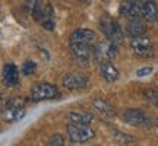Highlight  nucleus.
Masks as SVG:
<instances>
[{
	"mask_svg": "<svg viewBox=\"0 0 158 146\" xmlns=\"http://www.w3.org/2000/svg\"><path fill=\"white\" fill-rule=\"evenodd\" d=\"M25 116V102L19 98H12L2 102V117L7 123L18 121Z\"/></svg>",
	"mask_w": 158,
	"mask_h": 146,
	"instance_id": "f257e3e1",
	"label": "nucleus"
},
{
	"mask_svg": "<svg viewBox=\"0 0 158 146\" xmlns=\"http://www.w3.org/2000/svg\"><path fill=\"white\" fill-rule=\"evenodd\" d=\"M100 28H101V31L104 32V35H106V38L108 39V41H111V43H114V44L120 45L122 43H123V31H122V26L118 25L117 21H114V19H111V18H102L101 22H100Z\"/></svg>",
	"mask_w": 158,
	"mask_h": 146,
	"instance_id": "f03ea898",
	"label": "nucleus"
},
{
	"mask_svg": "<svg viewBox=\"0 0 158 146\" xmlns=\"http://www.w3.org/2000/svg\"><path fill=\"white\" fill-rule=\"evenodd\" d=\"M122 120L129 126L133 127H151V118L145 111L138 110V108H127L122 114Z\"/></svg>",
	"mask_w": 158,
	"mask_h": 146,
	"instance_id": "7ed1b4c3",
	"label": "nucleus"
},
{
	"mask_svg": "<svg viewBox=\"0 0 158 146\" xmlns=\"http://www.w3.org/2000/svg\"><path fill=\"white\" fill-rule=\"evenodd\" d=\"M68 136L70 142H73V143H84V142L91 140L95 136V132L89 127V124L70 123L68 126Z\"/></svg>",
	"mask_w": 158,
	"mask_h": 146,
	"instance_id": "20e7f679",
	"label": "nucleus"
},
{
	"mask_svg": "<svg viewBox=\"0 0 158 146\" xmlns=\"http://www.w3.org/2000/svg\"><path fill=\"white\" fill-rule=\"evenodd\" d=\"M92 53L100 63L108 62L117 56V44L111 41H97L92 47Z\"/></svg>",
	"mask_w": 158,
	"mask_h": 146,
	"instance_id": "39448f33",
	"label": "nucleus"
},
{
	"mask_svg": "<svg viewBox=\"0 0 158 146\" xmlns=\"http://www.w3.org/2000/svg\"><path fill=\"white\" fill-rule=\"evenodd\" d=\"M59 96H60V94H59V89H57L56 85L47 83V82L35 85L32 88V91H31V99L32 101L54 99V98H59Z\"/></svg>",
	"mask_w": 158,
	"mask_h": 146,
	"instance_id": "423d86ee",
	"label": "nucleus"
},
{
	"mask_svg": "<svg viewBox=\"0 0 158 146\" xmlns=\"http://www.w3.org/2000/svg\"><path fill=\"white\" fill-rule=\"evenodd\" d=\"M130 48L133 51V54H136L138 57H148L154 56V47H152V41L149 37L147 35H141V37H135L130 41Z\"/></svg>",
	"mask_w": 158,
	"mask_h": 146,
	"instance_id": "0eeeda50",
	"label": "nucleus"
},
{
	"mask_svg": "<svg viewBox=\"0 0 158 146\" xmlns=\"http://www.w3.org/2000/svg\"><path fill=\"white\" fill-rule=\"evenodd\" d=\"M120 15L129 21L142 18V2L139 0H123L118 7Z\"/></svg>",
	"mask_w": 158,
	"mask_h": 146,
	"instance_id": "6e6552de",
	"label": "nucleus"
},
{
	"mask_svg": "<svg viewBox=\"0 0 158 146\" xmlns=\"http://www.w3.org/2000/svg\"><path fill=\"white\" fill-rule=\"evenodd\" d=\"M86 83H88V79L82 73L70 72V73H66L62 78V85L69 91L84 89L85 86H86Z\"/></svg>",
	"mask_w": 158,
	"mask_h": 146,
	"instance_id": "1a4fd4ad",
	"label": "nucleus"
},
{
	"mask_svg": "<svg viewBox=\"0 0 158 146\" xmlns=\"http://www.w3.org/2000/svg\"><path fill=\"white\" fill-rule=\"evenodd\" d=\"M92 47L91 44H85V43H70L69 44V50L73 54V57L76 60L82 63H86L91 59V56L94 54L92 53Z\"/></svg>",
	"mask_w": 158,
	"mask_h": 146,
	"instance_id": "9d476101",
	"label": "nucleus"
},
{
	"mask_svg": "<svg viewBox=\"0 0 158 146\" xmlns=\"http://www.w3.org/2000/svg\"><path fill=\"white\" fill-rule=\"evenodd\" d=\"M70 43H85L94 45L97 43V34L92 29L79 28L70 34Z\"/></svg>",
	"mask_w": 158,
	"mask_h": 146,
	"instance_id": "9b49d317",
	"label": "nucleus"
},
{
	"mask_svg": "<svg viewBox=\"0 0 158 146\" xmlns=\"http://www.w3.org/2000/svg\"><path fill=\"white\" fill-rule=\"evenodd\" d=\"M142 18L147 22H158V5L155 0L142 2Z\"/></svg>",
	"mask_w": 158,
	"mask_h": 146,
	"instance_id": "f8f14e48",
	"label": "nucleus"
},
{
	"mask_svg": "<svg viewBox=\"0 0 158 146\" xmlns=\"http://www.w3.org/2000/svg\"><path fill=\"white\" fill-rule=\"evenodd\" d=\"M19 82V72H18V69L15 64H5V67H3V83L5 86L7 88H12V86H15L18 85Z\"/></svg>",
	"mask_w": 158,
	"mask_h": 146,
	"instance_id": "ddd939ff",
	"label": "nucleus"
},
{
	"mask_svg": "<svg viewBox=\"0 0 158 146\" xmlns=\"http://www.w3.org/2000/svg\"><path fill=\"white\" fill-rule=\"evenodd\" d=\"M100 75H101V78L108 82V83H113L118 79V70L116 69L113 63L108 62H102L101 66H100Z\"/></svg>",
	"mask_w": 158,
	"mask_h": 146,
	"instance_id": "4468645a",
	"label": "nucleus"
},
{
	"mask_svg": "<svg viewBox=\"0 0 158 146\" xmlns=\"http://www.w3.org/2000/svg\"><path fill=\"white\" fill-rule=\"evenodd\" d=\"M40 23L47 31H53L54 29V26H56V18H54V9H53L51 3H45L43 18H41V22Z\"/></svg>",
	"mask_w": 158,
	"mask_h": 146,
	"instance_id": "2eb2a0df",
	"label": "nucleus"
},
{
	"mask_svg": "<svg viewBox=\"0 0 158 146\" xmlns=\"http://www.w3.org/2000/svg\"><path fill=\"white\" fill-rule=\"evenodd\" d=\"M66 118L73 124H91L94 120V116L84 111H70L68 112Z\"/></svg>",
	"mask_w": 158,
	"mask_h": 146,
	"instance_id": "dca6fc26",
	"label": "nucleus"
},
{
	"mask_svg": "<svg viewBox=\"0 0 158 146\" xmlns=\"http://www.w3.org/2000/svg\"><path fill=\"white\" fill-rule=\"evenodd\" d=\"M94 107L101 112L102 116L106 117H114L116 116V110L111 104H108L106 99H101V98H95L94 99Z\"/></svg>",
	"mask_w": 158,
	"mask_h": 146,
	"instance_id": "f3484780",
	"label": "nucleus"
},
{
	"mask_svg": "<svg viewBox=\"0 0 158 146\" xmlns=\"http://www.w3.org/2000/svg\"><path fill=\"white\" fill-rule=\"evenodd\" d=\"M126 31H127V34H129L132 38H135V37L145 35L147 28H145V25H143L139 19H135V21H129V25H127Z\"/></svg>",
	"mask_w": 158,
	"mask_h": 146,
	"instance_id": "a211bd4d",
	"label": "nucleus"
},
{
	"mask_svg": "<svg viewBox=\"0 0 158 146\" xmlns=\"http://www.w3.org/2000/svg\"><path fill=\"white\" fill-rule=\"evenodd\" d=\"M44 7H45L44 0H34V3H32V18H34V21L41 22Z\"/></svg>",
	"mask_w": 158,
	"mask_h": 146,
	"instance_id": "6ab92c4d",
	"label": "nucleus"
},
{
	"mask_svg": "<svg viewBox=\"0 0 158 146\" xmlns=\"http://www.w3.org/2000/svg\"><path fill=\"white\" fill-rule=\"evenodd\" d=\"M145 98L151 102L152 105L158 108V89H148L145 91Z\"/></svg>",
	"mask_w": 158,
	"mask_h": 146,
	"instance_id": "aec40b11",
	"label": "nucleus"
},
{
	"mask_svg": "<svg viewBox=\"0 0 158 146\" xmlns=\"http://www.w3.org/2000/svg\"><path fill=\"white\" fill-rule=\"evenodd\" d=\"M35 70H37V64H35L34 62H31V60H28V62L23 63L22 66V73L23 75H27V76H29V75H32V73H35Z\"/></svg>",
	"mask_w": 158,
	"mask_h": 146,
	"instance_id": "412c9836",
	"label": "nucleus"
},
{
	"mask_svg": "<svg viewBox=\"0 0 158 146\" xmlns=\"http://www.w3.org/2000/svg\"><path fill=\"white\" fill-rule=\"evenodd\" d=\"M47 145L48 146H63L64 145V139H63L62 135H54V136H51L50 139H48Z\"/></svg>",
	"mask_w": 158,
	"mask_h": 146,
	"instance_id": "4be33fe9",
	"label": "nucleus"
},
{
	"mask_svg": "<svg viewBox=\"0 0 158 146\" xmlns=\"http://www.w3.org/2000/svg\"><path fill=\"white\" fill-rule=\"evenodd\" d=\"M151 72H152V67H151V66H147V67L139 69V70L136 72V76H138V78H145V76H148Z\"/></svg>",
	"mask_w": 158,
	"mask_h": 146,
	"instance_id": "5701e85b",
	"label": "nucleus"
},
{
	"mask_svg": "<svg viewBox=\"0 0 158 146\" xmlns=\"http://www.w3.org/2000/svg\"><path fill=\"white\" fill-rule=\"evenodd\" d=\"M23 7H25L27 12H29V9H31V0H23Z\"/></svg>",
	"mask_w": 158,
	"mask_h": 146,
	"instance_id": "b1692460",
	"label": "nucleus"
},
{
	"mask_svg": "<svg viewBox=\"0 0 158 146\" xmlns=\"http://www.w3.org/2000/svg\"><path fill=\"white\" fill-rule=\"evenodd\" d=\"M81 3H84V5H89L91 3V0H79Z\"/></svg>",
	"mask_w": 158,
	"mask_h": 146,
	"instance_id": "393cba45",
	"label": "nucleus"
},
{
	"mask_svg": "<svg viewBox=\"0 0 158 146\" xmlns=\"http://www.w3.org/2000/svg\"><path fill=\"white\" fill-rule=\"evenodd\" d=\"M157 127H158V118H157Z\"/></svg>",
	"mask_w": 158,
	"mask_h": 146,
	"instance_id": "a878e982",
	"label": "nucleus"
}]
</instances>
